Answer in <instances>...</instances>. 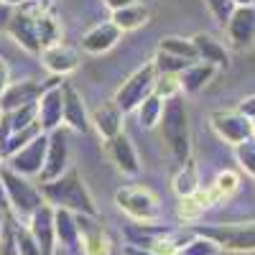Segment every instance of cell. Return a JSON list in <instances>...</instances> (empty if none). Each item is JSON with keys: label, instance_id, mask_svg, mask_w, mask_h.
I'll return each instance as SVG.
<instances>
[{"label": "cell", "instance_id": "31", "mask_svg": "<svg viewBox=\"0 0 255 255\" xmlns=\"http://www.w3.org/2000/svg\"><path fill=\"white\" fill-rule=\"evenodd\" d=\"M217 253H220V245L215 240H209V238L197 235V232H194V238L181 248L179 255H217Z\"/></svg>", "mask_w": 255, "mask_h": 255}, {"label": "cell", "instance_id": "33", "mask_svg": "<svg viewBox=\"0 0 255 255\" xmlns=\"http://www.w3.org/2000/svg\"><path fill=\"white\" fill-rule=\"evenodd\" d=\"M0 255H18L15 248V220L8 215L3 222V232H0Z\"/></svg>", "mask_w": 255, "mask_h": 255}, {"label": "cell", "instance_id": "46", "mask_svg": "<svg viewBox=\"0 0 255 255\" xmlns=\"http://www.w3.org/2000/svg\"><path fill=\"white\" fill-rule=\"evenodd\" d=\"M0 161H3V156H0Z\"/></svg>", "mask_w": 255, "mask_h": 255}, {"label": "cell", "instance_id": "19", "mask_svg": "<svg viewBox=\"0 0 255 255\" xmlns=\"http://www.w3.org/2000/svg\"><path fill=\"white\" fill-rule=\"evenodd\" d=\"M123 118H125V115L120 113V108L115 105V100H110V102H102L100 108L90 115V123L95 125V130L100 133L102 140H110V138L125 133V130H123Z\"/></svg>", "mask_w": 255, "mask_h": 255}, {"label": "cell", "instance_id": "44", "mask_svg": "<svg viewBox=\"0 0 255 255\" xmlns=\"http://www.w3.org/2000/svg\"><path fill=\"white\" fill-rule=\"evenodd\" d=\"M253 8H255V0H253Z\"/></svg>", "mask_w": 255, "mask_h": 255}, {"label": "cell", "instance_id": "37", "mask_svg": "<svg viewBox=\"0 0 255 255\" xmlns=\"http://www.w3.org/2000/svg\"><path fill=\"white\" fill-rule=\"evenodd\" d=\"M102 3L110 8V13H115V10H123V8H130V5H135L138 0H102Z\"/></svg>", "mask_w": 255, "mask_h": 255}, {"label": "cell", "instance_id": "17", "mask_svg": "<svg viewBox=\"0 0 255 255\" xmlns=\"http://www.w3.org/2000/svg\"><path fill=\"white\" fill-rule=\"evenodd\" d=\"M227 33L235 49H245L255 41V8H235L227 20Z\"/></svg>", "mask_w": 255, "mask_h": 255}, {"label": "cell", "instance_id": "34", "mask_svg": "<svg viewBox=\"0 0 255 255\" xmlns=\"http://www.w3.org/2000/svg\"><path fill=\"white\" fill-rule=\"evenodd\" d=\"M209 13L215 15V20L220 26H227V20L232 15V10H235V5H232V0H204Z\"/></svg>", "mask_w": 255, "mask_h": 255}, {"label": "cell", "instance_id": "35", "mask_svg": "<svg viewBox=\"0 0 255 255\" xmlns=\"http://www.w3.org/2000/svg\"><path fill=\"white\" fill-rule=\"evenodd\" d=\"M8 84H10V69H8L5 59L0 56V97H3V92L8 90Z\"/></svg>", "mask_w": 255, "mask_h": 255}, {"label": "cell", "instance_id": "20", "mask_svg": "<svg viewBox=\"0 0 255 255\" xmlns=\"http://www.w3.org/2000/svg\"><path fill=\"white\" fill-rule=\"evenodd\" d=\"M191 41H194V49H197L199 61L215 67L217 72L230 67V51L225 49L222 41H217L212 33H197V36H191Z\"/></svg>", "mask_w": 255, "mask_h": 255}, {"label": "cell", "instance_id": "7", "mask_svg": "<svg viewBox=\"0 0 255 255\" xmlns=\"http://www.w3.org/2000/svg\"><path fill=\"white\" fill-rule=\"evenodd\" d=\"M115 204L130 220H135L138 225H151L161 217L158 199H156L153 191L145 189V186H123L115 194Z\"/></svg>", "mask_w": 255, "mask_h": 255}, {"label": "cell", "instance_id": "22", "mask_svg": "<svg viewBox=\"0 0 255 255\" xmlns=\"http://www.w3.org/2000/svg\"><path fill=\"white\" fill-rule=\"evenodd\" d=\"M215 74H217V69H215V67H209V64H204V61L191 64L186 72L179 74L181 95H197V92H202L207 84L212 82V77H215Z\"/></svg>", "mask_w": 255, "mask_h": 255}, {"label": "cell", "instance_id": "13", "mask_svg": "<svg viewBox=\"0 0 255 255\" xmlns=\"http://www.w3.org/2000/svg\"><path fill=\"white\" fill-rule=\"evenodd\" d=\"M79 225V243L84 255H110L113 243L108 238L105 227L100 225V217H87V215H74Z\"/></svg>", "mask_w": 255, "mask_h": 255}, {"label": "cell", "instance_id": "5", "mask_svg": "<svg viewBox=\"0 0 255 255\" xmlns=\"http://www.w3.org/2000/svg\"><path fill=\"white\" fill-rule=\"evenodd\" d=\"M197 235L215 240L220 250L230 253H255V222H232V225H194Z\"/></svg>", "mask_w": 255, "mask_h": 255}, {"label": "cell", "instance_id": "9", "mask_svg": "<svg viewBox=\"0 0 255 255\" xmlns=\"http://www.w3.org/2000/svg\"><path fill=\"white\" fill-rule=\"evenodd\" d=\"M64 118V82L59 77L46 82V90L36 102V120L44 133H54L61 128Z\"/></svg>", "mask_w": 255, "mask_h": 255}, {"label": "cell", "instance_id": "21", "mask_svg": "<svg viewBox=\"0 0 255 255\" xmlns=\"http://www.w3.org/2000/svg\"><path fill=\"white\" fill-rule=\"evenodd\" d=\"M120 36H123V33L110 23V20H102V23L92 26L87 33L82 36V49L87 51V54L100 56V54H105V51H110L118 41H120Z\"/></svg>", "mask_w": 255, "mask_h": 255}, {"label": "cell", "instance_id": "28", "mask_svg": "<svg viewBox=\"0 0 255 255\" xmlns=\"http://www.w3.org/2000/svg\"><path fill=\"white\" fill-rule=\"evenodd\" d=\"M158 51H166V54H171V56L186 59L191 64L199 61L197 49H194V41H191V38H181V36H166V38H161Z\"/></svg>", "mask_w": 255, "mask_h": 255}, {"label": "cell", "instance_id": "29", "mask_svg": "<svg viewBox=\"0 0 255 255\" xmlns=\"http://www.w3.org/2000/svg\"><path fill=\"white\" fill-rule=\"evenodd\" d=\"M135 113H138L140 128H145V130H153V128H158L161 115H163V100H161L158 95H151Z\"/></svg>", "mask_w": 255, "mask_h": 255}, {"label": "cell", "instance_id": "6", "mask_svg": "<svg viewBox=\"0 0 255 255\" xmlns=\"http://www.w3.org/2000/svg\"><path fill=\"white\" fill-rule=\"evenodd\" d=\"M156 79H158V72L153 67V61H148V64H143L140 69H135L130 77L123 82V87L115 92V105L120 108V113L123 115L135 113L140 105L153 95Z\"/></svg>", "mask_w": 255, "mask_h": 255}, {"label": "cell", "instance_id": "11", "mask_svg": "<svg viewBox=\"0 0 255 255\" xmlns=\"http://www.w3.org/2000/svg\"><path fill=\"white\" fill-rule=\"evenodd\" d=\"M69 168V140H67V130L49 133V148H46V161H44V171H41V184H49L59 176L67 174Z\"/></svg>", "mask_w": 255, "mask_h": 255}, {"label": "cell", "instance_id": "18", "mask_svg": "<svg viewBox=\"0 0 255 255\" xmlns=\"http://www.w3.org/2000/svg\"><path fill=\"white\" fill-rule=\"evenodd\" d=\"M41 64H44L54 77L61 79V77L72 74L79 67V54L67 44H54V46L41 51Z\"/></svg>", "mask_w": 255, "mask_h": 255}, {"label": "cell", "instance_id": "32", "mask_svg": "<svg viewBox=\"0 0 255 255\" xmlns=\"http://www.w3.org/2000/svg\"><path fill=\"white\" fill-rule=\"evenodd\" d=\"M15 248H18V255H41L28 225H20V222H15Z\"/></svg>", "mask_w": 255, "mask_h": 255}, {"label": "cell", "instance_id": "26", "mask_svg": "<svg viewBox=\"0 0 255 255\" xmlns=\"http://www.w3.org/2000/svg\"><path fill=\"white\" fill-rule=\"evenodd\" d=\"M209 207H215V204H212V199H209V194H207V189H199L197 194L184 197V199L179 202L176 215H179V220H184V222H197Z\"/></svg>", "mask_w": 255, "mask_h": 255}, {"label": "cell", "instance_id": "36", "mask_svg": "<svg viewBox=\"0 0 255 255\" xmlns=\"http://www.w3.org/2000/svg\"><path fill=\"white\" fill-rule=\"evenodd\" d=\"M238 110L243 113V115H248L253 123H255V95H250V97H245L240 105H238Z\"/></svg>", "mask_w": 255, "mask_h": 255}, {"label": "cell", "instance_id": "39", "mask_svg": "<svg viewBox=\"0 0 255 255\" xmlns=\"http://www.w3.org/2000/svg\"><path fill=\"white\" fill-rule=\"evenodd\" d=\"M0 3H3V5H8V8H20V5H26L28 3V0H0Z\"/></svg>", "mask_w": 255, "mask_h": 255}, {"label": "cell", "instance_id": "4", "mask_svg": "<svg viewBox=\"0 0 255 255\" xmlns=\"http://www.w3.org/2000/svg\"><path fill=\"white\" fill-rule=\"evenodd\" d=\"M0 179H3V189H5L8 212H13L18 220H31L33 212L46 204L44 197H41V189H36L26 176H18L15 171H10L5 163L0 166Z\"/></svg>", "mask_w": 255, "mask_h": 255}, {"label": "cell", "instance_id": "41", "mask_svg": "<svg viewBox=\"0 0 255 255\" xmlns=\"http://www.w3.org/2000/svg\"><path fill=\"white\" fill-rule=\"evenodd\" d=\"M125 255H151V253H145V250H138V248H133V245H128V248H125Z\"/></svg>", "mask_w": 255, "mask_h": 255}, {"label": "cell", "instance_id": "14", "mask_svg": "<svg viewBox=\"0 0 255 255\" xmlns=\"http://www.w3.org/2000/svg\"><path fill=\"white\" fill-rule=\"evenodd\" d=\"M44 90H46V84H38L36 79L10 82L3 97H0V113H10L18 108H26V105H36Z\"/></svg>", "mask_w": 255, "mask_h": 255}, {"label": "cell", "instance_id": "23", "mask_svg": "<svg viewBox=\"0 0 255 255\" xmlns=\"http://www.w3.org/2000/svg\"><path fill=\"white\" fill-rule=\"evenodd\" d=\"M54 230H56V243H61L67 250H79V225L77 217L67 209H54Z\"/></svg>", "mask_w": 255, "mask_h": 255}, {"label": "cell", "instance_id": "25", "mask_svg": "<svg viewBox=\"0 0 255 255\" xmlns=\"http://www.w3.org/2000/svg\"><path fill=\"white\" fill-rule=\"evenodd\" d=\"M202 189V181H199V168L194 161H186L179 166V171L174 174V191H176V197L184 199V197H191V194H197V191Z\"/></svg>", "mask_w": 255, "mask_h": 255}, {"label": "cell", "instance_id": "8", "mask_svg": "<svg viewBox=\"0 0 255 255\" xmlns=\"http://www.w3.org/2000/svg\"><path fill=\"white\" fill-rule=\"evenodd\" d=\"M209 125L217 133V138L230 143V145H240L243 140L253 138V133H255L253 120L248 115H243L238 108L235 110H212Z\"/></svg>", "mask_w": 255, "mask_h": 255}, {"label": "cell", "instance_id": "24", "mask_svg": "<svg viewBox=\"0 0 255 255\" xmlns=\"http://www.w3.org/2000/svg\"><path fill=\"white\" fill-rule=\"evenodd\" d=\"M148 20H151V10L145 5L135 3L130 8H123V10H115L110 13V23L120 31V33H128V31H135L140 26H145Z\"/></svg>", "mask_w": 255, "mask_h": 255}, {"label": "cell", "instance_id": "42", "mask_svg": "<svg viewBox=\"0 0 255 255\" xmlns=\"http://www.w3.org/2000/svg\"><path fill=\"white\" fill-rule=\"evenodd\" d=\"M235 8H253V0H232Z\"/></svg>", "mask_w": 255, "mask_h": 255}, {"label": "cell", "instance_id": "3", "mask_svg": "<svg viewBox=\"0 0 255 255\" xmlns=\"http://www.w3.org/2000/svg\"><path fill=\"white\" fill-rule=\"evenodd\" d=\"M158 128L171 156L179 163H186L191 158V130H189V108L181 95L168 97L163 102V115Z\"/></svg>", "mask_w": 255, "mask_h": 255}, {"label": "cell", "instance_id": "47", "mask_svg": "<svg viewBox=\"0 0 255 255\" xmlns=\"http://www.w3.org/2000/svg\"><path fill=\"white\" fill-rule=\"evenodd\" d=\"M0 115H3V113H0Z\"/></svg>", "mask_w": 255, "mask_h": 255}, {"label": "cell", "instance_id": "45", "mask_svg": "<svg viewBox=\"0 0 255 255\" xmlns=\"http://www.w3.org/2000/svg\"><path fill=\"white\" fill-rule=\"evenodd\" d=\"M253 128H255V123H253ZM253 135H255V133H253Z\"/></svg>", "mask_w": 255, "mask_h": 255}, {"label": "cell", "instance_id": "43", "mask_svg": "<svg viewBox=\"0 0 255 255\" xmlns=\"http://www.w3.org/2000/svg\"><path fill=\"white\" fill-rule=\"evenodd\" d=\"M33 3H38V5H44V8H49V5H51V0H33Z\"/></svg>", "mask_w": 255, "mask_h": 255}, {"label": "cell", "instance_id": "27", "mask_svg": "<svg viewBox=\"0 0 255 255\" xmlns=\"http://www.w3.org/2000/svg\"><path fill=\"white\" fill-rule=\"evenodd\" d=\"M240 186V176L235 171H222L217 174V179L207 186V194L212 199V204H220V202H227L232 194L238 191Z\"/></svg>", "mask_w": 255, "mask_h": 255}, {"label": "cell", "instance_id": "40", "mask_svg": "<svg viewBox=\"0 0 255 255\" xmlns=\"http://www.w3.org/2000/svg\"><path fill=\"white\" fill-rule=\"evenodd\" d=\"M0 207L8 212V199H5V189H3V179H0Z\"/></svg>", "mask_w": 255, "mask_h": 255}, {"label": "cell", "instance_id": "10", "mask_svg": "<svg viewBox=\"0 0 255 255\" xmlns=\"http://www.w3.org/2000/svg\"><path fill=\"white\" fill-rule=\"evenodd\" d=\"M46 148H49V133H41L38 138H33L26 148H20L18 153H13L5 166L10 171H15L18 176H41L44 171V161H46Z\"/></svg>", "mask_w": 255, "mask_h": 255}, {"label": "cell", "instance_id": "38", "mask_svg": "<svg viewBox=\"0 0 255 255\" xmlns=\"http://www.w3.org/2000/svg\"><path fill=\"white\" fill-rule=\"evenodd\" d=\"M13 8H8V5H3L0 3V28H8V23H10V18H13Z\"/></svg>", "mask_w": 255, "mask_h": 255}, {"label": "cell", "instance_id": "30", "mask_svg": "<svg viewBox=\"0 0 255 255\" xmlns=\"http://www.w3.org/2000/svg\"><path fill=\"white\" fill-rule=\"evenodd\" d=\"M235 158H238L243 171L255 179V135L243 140L240 145H235Z\"/></svg>", "mask_w": 255, "mask_h": 255}, {"label": "cell", "instance_id": "2", "mask_svg": "<svg viewBox=\"0 0 255 255\" xmlns=\"http://www.w3.org/2000/svg\"><path fill=\"white\" fill-rule=\"evenodd\" d=\"M41 197L44 202L54 209H67L72 215H87V217H97V207L95 199L90 194L87 184H84L82 174L77 168H67V174L41 184Z\"/></svg>", "mask_w": 255, "mask_h": 255}, {"label": "cell", "instance_id": "15", "mask_svg": "<svg viewBox=\"0 0 255 255\" xmlns=\"http://www.w3.org/2000/svg\"><path fill=\"white\" fill-rule=\"evenodd\" d=\"M28 230L41 250V255H54L56 250V230H54V207L44 204L41 209H36L31 220H28Z\"/></svg>", "mask_w": 255, "mask_h": 255}, {"label": "cell", "instance_id": "12", "mask_svg": "<svg viewBox=\"0 0 255 255\" xmlns=\"http://www.w3.org/2000/svg\"><path fill=\"white\" fill-rule=\"evenodd\" d=\"M105 153L108 158L115 163V168L123 174V176H138L140 174V158H138V151L133 140L128 138L125 133L105 140Z\"/></svg>", "mask_w": 255, "mask_h": 255}, {"label": "cell", "instance_id": "16", "mask_svg": "<svg viewBox=\"0 0 255 255\" xmlns=\"http://www.w3.org/2000/svg\"><path fill=\"white\" fill-rule=\"evenodd\" d=\"M64 128L77 133H87L90 130V113L84 105L82 95L72 87L69 82H64V118H61Z\"/></svg>", "mask_w": 255, "mask_h": 255}, {"label": "cell", "instance_id": "1", "mask_svg": "<svg viewBox=\"0 0 255 255\" xmlns=\"http://www.w3.org/2000/svg\"><path fill=\"white\" fill-rule=\"evenodd\" d=\"M5 31L13 36V41L23 51L38 54V56H41L44 49H49L54 44H61V36H64L56 15L49 8L33 3V0H28L26 5L15 8Z\"/></svg>", "mask_w": 255, "mask_h": 255}]
</instances>
